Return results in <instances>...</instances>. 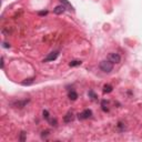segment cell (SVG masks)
Listing matches in <instances>:
<instances>
[{
  "mask_svg": "<svg viewBox=\"0 0 142 142\" xmlns=\"http://www.w3.org/2000/svg\"><path fill=\"white\" fill-rule=\"evenodd\" d=\"M99 68L101 69V71H103V72L109 73L113 70V63H112L111 61H109V60H103V61L100 62Z\"/></svg>",
  "mask_w": 142,
  "mask_h": 142,
  "instance_id": "6da1fadb",
  "label": "cell"
},
{
  "mask_svg": "<svg viewBox=\"0 0 142 142\" xmlns=\"http://www.w3.org/2000/svg\"><path fill=\"white\" fill-rule=\"evenodd\" d=\"M92 115V111L90 109H85L81 112V113L78 114V118L79 120H85V119H89Z\"/></svg>",
  "mask_w": 142,
  "mask_h": 142,
  "instance_id": "7a4b0ae2",
  "label": "cell"
},
{
  "mask_svg": "<svg viewBox=\"0 0 142 142\" xmlns=\"http://www.w3.org/2000/svg\"><path fill=\"white\" fill-rule=\"evenodd\" d=\"M109 61H111L112 63H119L121 61L120 54L117 53V52H112V53L109 54Z\"/></svg>",
  "mask_w": 142,
  "mask_h": 142,
  "instance_id": "3957f363",
  "label": "cell"
},
{
  "mask_svg": "<svg viewBox=\"0 0 142 142\" xmlns=\"http://www.w3.org/2000/svg\"><path fill=\"white\" fill-rule=\"evenodd\" d=\"M58 56H59V51H52L50 52L49 54L47 56V58L43 60V62H49V61H54L56 59L58 58Z\"/></svg>",
  "mask_w": 142,
  "mask_h": 142,
  "instance_id": "277c9868",
  "label": "cell"
},
{
  "mask_svg": "<svg viewBox=\"0 0 142 142\" xmlns=\"http://www.w3.org/2000/svg\"><path fill=\"white\" fill-rule=\"evenodd\" d=\"M73 120H74V115H73V113L71 111H69L68 113L63 117V122H65V123H70V122H72Z\"/></svg>",
  "mask_w": 142,
  "mask_h": 142,
  "instance_id": "5b68a950",
  "label": "cell"
},
{
  "mask_svg": "<svg viewBox=\"0 0 142 142\" xmlns=\"http://www.w3.org/2000/svg\"><path fill=\"white\" fill-rule=\"evenodd\" d=\"M28 102H29V100H22V101H14L11 104H12L14 108H23Z\"/></svg>",
  "mask_w": 142,
  "mask_h": 142,
  "instance_id": "8992f818",
  "label": "cell"
},
{
  "mask_svg": "<svg viewBox=\"0 0 142 142\" xmlns=\"http://www.w3.org/2000/svg\"><path fill=\"white\" fill-rule=\"evenodd\" d=\"M65 10H66V7L65 6H63V5H59V6H57L53 9V13H56V14H62L63 12H65Z\"/></svg>",
  "mask_w": 142,
  "mask_h": 142,
  "instance_id": "52a82bcc",
  "label": "cell"
},
{
  "mask_svg": "<svg viewBox=\"0 0 142 142\" xmlns=\"http://www.w3.org/2000/svg\"><path fill=\"white\" fill-rule=\"evenodd\" d=\"M68 97H69V99H70V100L74 101V100H77V99H78V93H77L76 91H74V90H71V91L69 92Z\"/></svg>",
  "mask_w": 142,
  "mask_h": 142,
  "instance_id": "ba28073f",
  "label": "cell"
},
{
  "mask_svg": "<svg viewBox=\"0 0 142 142\" xmlns=\"http://www.w3.org/2000/svg\"><path fill=\"white\" fill-rule=\"evenodd\" d=\"M108 104H109V102H108L107 100H102V101H101V109H102L104 112H108V111H109Z\"/></svg>",
  "mask_w": 142,
  "mask_h": 142,
  "instance_id": "9c48e42d",
  "label": "cell"
},
{
  "mask_svg": "<svg viewBox=\"0 0 142 142\" xmlns=\"http://www.w3.org/2000/svg\"><path fill=\"white\" fill-rule=\"evenodd\" d=\"M112 90H113V87H112L111 84H104L103 93H110V92H112Z\"/></svg>",
  "mask_w": 142,
  "mask_h": 142,
  "instance_id": "30bf717a",
  "label": "cell"
},
{
  "mask_svg": "<svg viewBox=\"0 0 142 142\" xmlns=\"http://www.w3.org/2000/svg\"><path fill=\"white\" fill-rule=\"evenodd\" d=\"M81 63H82V61H80V60H72L69 62V66L70 67H78V66H81Z\"/></svg>",
  "mask_w": 142,
  "mask_h": 142,
  "instance_id": "8fae6325",
  "label": "cell"
},
{
  "mask_svg": "<svg viewBox=\"0 0 142 142\" xmlns=\"http://www.w3.org/2000/svg\"><path fill=\"white\" fill-rule=\"evenodd\" d=\"M60 1H61V3H63V6H65V7H67V8H69V10H73V7L70 5L68 0H60Z\"/></svg>",
  "mask_w": 142,
  "mask_h": 142,
  "instance_id": "7c38bea8",
  "label": "cell"
},
{
  "mask_svg": "<svg viewBox=\"0 0 142 142\" xmlns=\"http://www.w3.org/2000/svg\"><path fill=\"white\" fill-rule=\"evenodd\" d=\"M88 96L90 97V99H91V100H93V101H94V100H97V94H96V93L93 92L92 90H90V91L88 92Z\"/></svg>",
  "mask_w": 142,
  "mask_h": 142,
  "instance_id": "4fadbf2b",
  "label": "cell"
},
{
  "mask_svg": "<svg viewBox=\"0 0 142 142\" xmlns=\"http://www.w3.org/2000/svg\"><path fill=\"white\" fill-rule=\"evenodd\" d=\"M42 114H43V118L46 119V120H48V121L50 120V115H49V112H48V110H43Z\"/></svg>",
  "mask_w": 142,
  "mask_h": 142,
  "instance_id": "5bb4252c",
  "label": "cell"
},
{
  "mask_svg": "<svg viewBox=\"0 0 142 142\" xmlns=\"http://www.w3.org/2000/svg\"><path fill=\"white\" fill-rule=\"evenodd\" d=\"M31 83H33V79H27V81L22 82V84L23 85H30Z\"/></svg>",
  "mask_w": 142,
  "mask_h": 142,
  "instance_id": "9a60e30c",
  "label": "cell"
},
{
  "mask_svg": "<svg viewBox=\"0 0 142 142\" xmlns=\"http://www.w3.org/2000/svg\"><path fill=\"white\" fill-rule=\"evenodd\" d=\"M118 129L120 130V131H124L125 127H124V124H123L122 122H119V123H118Z\"/></svg>",
  "mask_w": 142,
  "mask_h": 142,
  "instance_id": "2e32d148",
  "label": "cell"
},
{
  "mask_svg": "<svg viewBox=\"0 0 142 142\" xmlns=\"http://www.w3.org/2000/svg\"><path fill=\"white\" fill-rule=\"evenodd\" d=\"M26 134H27V133L23 132V131L20 133V141H25L26 140Z\"/></svg>",
  "mask_w": 142,
  "mask_h": 142,
  "instance_id": "e0dca14e",
  "label": "cell"
},
{
  "mask_svg": "<svg viewBox=\"0 0 142 142\" xmlns=\"http://www.w3.org/2000/svg\"><path fill=\"white\" fill-rule=\"evenodd\" d=\"M49 122L51 123V125H57V119H51V120H49Z\"/></svg>",
  "mask_w": 142,
  "mask_h": 142,
  "instance_id": "ac0fdd59",
  "label": "cell"
},
{
  "mask_svg": "<svg viewBox=\"0 0 142 142\" xmlns=\"http://www.w3.org/2000/svg\"><path fill=\"white\" fill-rule=\"evenodd\" d=\"M47 13H48L47 10H44V11H39V12H38L39 16H44V14H47Z\"/></svg>",
  "mask_w": 142,
  "mask_h": 142,
  "instance_id": "d6986e66",
  "label": "cell"
},
{
  "mask_svg": "<svg viewBox=\"0 0 142 142\" xmlns=\"http://www.w3.org/2000/svg\"><path fill=\"white\" fill-rule=\"evenodd\" d=\"M48 134H49V131H43V132H42V136H41V137L44 138V137H47Z\"/></svg>",
  "mask_w": 142,
  "mask_h": 142,
  "instance_id": "ffe728a7",
  "label": "cell"
},
{
  "mask_svg": "<svg viewBox=\"0 0 142 142\" xmlns=\"http://www.w3.org/2000/svg\"><path fill=\"white\" fill-rule=\"evenodd\" d=\"M3 47H5V48H10V44L7 43V42H3Z\"/></svg>",
  "mask_w": 142,
  "mask_h": 142,
  "instance_id": "44dd1931",
  "label": "cell"
},
{
  "mask_svg": "<svg viewBox=\"0 0 142 142\" xmlns=\"http://www.w3.org/2000/svg\"><path fill=\"white\" fill-rule=\"evenodd\" d=\"M3 66H5V60H3V57L1 58V67L3 68Z\"/></svg>",
  "mask_w": 142,
  "mask_h": 142,
  "instance_id": "7402d4cb",
  "label": "cell"
}]
</instances>
